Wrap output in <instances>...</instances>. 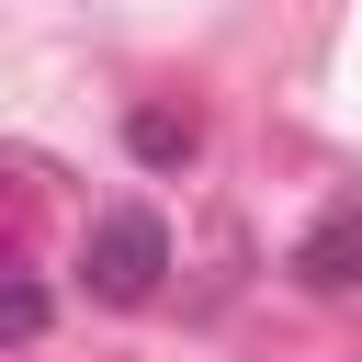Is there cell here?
Here are the masks:
<instances>
[{
  "instance_id": "cell-1",
  "label": "cell",
  "mask_w": 362,
  "mask_h": 362,
  "mask_svg": "<svg viewBox=\"0 0 362 362\" xmlns=\"http://www.w3.org/2000/svg\"><path fill=\"white\" fill-rule=\"evenodd\" d=\"M158 272H170V226H158L147 204H113V215L90 226V249H79V283H90L102 305H147Z\"/></svg>"
},
{
  "instance_id": "cell-2",
  "label": "cell",
  "mask_w": 362,
  "mask_h": 362,
  "mask_svg": "<svg viewBox=\"0 0 362 362\" xmlns=\"http://www.w3.org/2000/svg\"><path fill=\"white\" fill-rule=\"evenodd\" d=\"M294 272H305L317 294H362V204L317 215V226H305V249H294Z\"/></svg>"
},
{
  "instance_id": "cell-3",
  "label": "cell",
  "mask_w": 362,
  "mask_h": 362,
  "mask_svg": "<svg viewBox=\"0 0 362 362\" xmlns=\"http://www.w3.org/2000/svg\"><path fill=\"white\" fill-rule=\"evenodd\" d=\"M136 158H192V113H136Z\"/></svg>"
},
{
  "instance_id": "cell-4",
  "label": "cell",
  "mask_w": 362,
  "mask_h": 362,
  "mask_svg": "<svg viewBox=\"0 0 362 362\" xmlns=\"http://www.w3.org/2000/svg\"><path fill=\"white\" fill-rule=\"evenodd\" d=\"M34 328H45V283H34V272H11V339H34Z\"/></svg>"
}]
</instances>
